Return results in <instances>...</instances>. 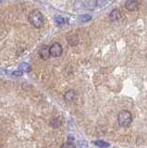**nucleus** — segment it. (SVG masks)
<instances>
[{
    "instance_id": "f257e3e1",
    "label": "nucleus",
    "mask_w": 147,
    "mask_h": 148,
    "mask_svg": "<svg viewBox=\"0 0 147 148\" xmlns=\"http://www.w3.org/2000/svg\"><path fill=\"white\" fill-rule=\"evenodd\" d=\"M29 21L31 25L35 28H41L44 25V16L42 12L38 9H34V10H31L29 14Z\"/></svg>"
},
{
    "instance_id": "f03ea898",
    "label": "nucleus",
    "mask_w": 147,
    "mask_h": 148,
    "mask_svg": "<svg viewBox=\"0 0 147 148\" xmlns=\"http://www.w3.org/2000/svg\"><path fill=\"white\" fill-rule=\"evenodd\" d=\"M133 120L132 114L129 110H121L118 115V121L121 127H129Z\"/></svg>"
},
{
    "instance_id": "7ed1b4c3",
    "label": "nucleus",
    "mask_w": 147,
    "mask_h": 148,
    "mask_svg": "<svg viewBox=\"0 0 147 148\" xmlns=\"http://www.w3.org/2000/svg\"><path fill=\"white\" fill-rule=\"evenodd\" d=\"M49 53H50V56H52V57H54V58L60 57L63 53L62 45L59 43H54L49 47Z\"/></svg>"
},
{
    "instance_id": "20e7f679",
    "label": "nucleus",
    "mask_w": 147,
    "mask_h": 148,
    "mask_svg": "<svg viewBox=\"0 0 147 148\" xmlns=\"http://www.w3.org/2000/svg\"><path fill=\"white\" fill-rule=\"evenodd\" d=\"M125 8L129 11H137L139 9V2L136 0H130L125 2Z\"/></svg>"
},
{
    "instance_id": "39448f33",
    "label": "nucleus",
    "mask_w": 147,
    "mask_h": 148,
    "mask_svg": "<svg viewBox=\"0 0 147 148\" xmlns=\"http://www.w3.org/2000/svg\"><path fill=\"white\" fill-rule=\"evenodd\" d=\"M39 56L44 60H46L49 58L50 53H49V47L47 45H43L42 47L39 49Z\"/></svg>"
},
{
    "instance_id": "423d86ee",
    "label": "nucleus",
    "mask_w": 147,
    "mask_h": 148,
    "mask_svg": "<svg viewBox=\"0 0 147 148\" xmlns=\"http://www.w3.org/2000/svg\"><path fill=\"white\" fill-rule=\"evenodd\" d=\"M121 18V12L118 9H114L109 14V18L111 21H118Z\"/></svg>"
},
{
    "instance_id": "0eeeda50",
    "label": "nucleus",
    "mask_w": 147,
    "mask_h": 148,
    "mask_svg": "<svg viewBox=\"0 0 147 148\" xmlns=\"http://www.w3.org/2000/svg\"><path fill=\"white\" fill-rule=\"evenodd\" d=\"M75 96H76L75 92L73 90H70L65 92V95H64V99H65L68 103H70V102H72L75 99Z\"/></svg>"
},
{
    "instance_id": "6e6552de",
    "label": "nucleus",
    "mask_w": 147,
    "mask_h": 148,
    "mask_svg": "<svg viewBox=\"0 0 147 148\" xmlns=\"http://www.w3.org/2000/svg\"><path fill=\"white\" fill-rule=\"evenodd\" d=\"M19 71H21V72H30L31 71V65L29 63L23 62V63L20 64Z\"/></svg>"
},
{
    "instance_id": "1a4fd4ad",
    "label": "nucleus",
    "mask_w": 147,
    "mask_h": 148,
    "mask_svg": "<svg viewBox=\"0 0 147 148\" xmlns=\"http://www.w3.org/2000/svg\"><path fill=\"white\" fill-rule=\"evenodd\" d=\"M94 143L96 146H98L100 148H107V147L109 146V143H108L105 142V141H102V140L95 141V142H94Z\"/></svg>"
},
{
    "instance_id": "9d476101",
    "label": "nucleus",
    "mask_w": 147,
    "mask_h": 148,
    "mask_svg": "<svg viewBox=\"0 0 147 148\" xmlns=\"http://www.w3.org/2000/svg\"><path fill=\"white\" fill-rule=\"evenodd\" d=\"M81 22H87V21H91L92 20V17L90 16V15H81V16H80L79 17V18H78Z\"/></svg>"
},
{
    "instance_id": "9b49d317",
    "label": "nucleus",
    "mask_w": 147,
    "mask_h": 148,
    "mask_svg": "<svg viewBox=\"0 0 147 148\" xmlns=\"http://www.w3.org/2000/svg\"><path fill=\"white\" fill-rule=\"evenodd\" d=\"M55 21H56V23L57 25H61V24H64V23H65V20L60 16H57L56 18H55Z\"/></svg>"
},
{
    "instance_id": "f8f14e48",
    "label": "nucleus",
    "mask_w": 147,
    "mask_h": 148,
    "mask_svg": "<svg viewBox=\"0 0 147 148\" xmlns=\"http://www.w3.org/2000/svg\"><path fill=\"white\" fill-rule=\"evenodd\" d=\"M62 148H75V146L73 145V143H70V142H68V143H66L65 145H63Z\"/></svg>"
},
{
    "instance_id": "ddd939ff",
    "label": "nucleus",
    "mask_w": 147,
    "mask_h": 148,
    "mask_svg": "<svg viewBox=\"0 0 147 148\" xmlns=\"http://www.w3.org/2000/svg\"><path fill=\"white\" fill-rule=\"evenodd\" d=\"M12 75H14V76H21L22 75V72L20 71H14L12 73Z\"/></svg>"
}]
</instances>
